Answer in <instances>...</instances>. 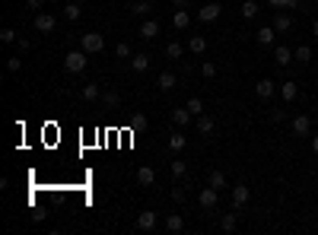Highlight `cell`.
<instances>
[{
	"instance_id": "cell-13",
	"label": "cell",
	"mask_w": 318,
	"mask_h": 235,
	"mask_svg": "<svg viewBox=\"0 0 318 235\" xmlns=\"http://www.w3.org/2000/svg\"><path fill=\"white\" fill-rule=\"evenodd\" d=\"M293 29V16L290 13H274V32H290Z\"/></svg>"
},
{
	"instance_id": "cell-36",
	"label": "cell",
	"mask_w": 318,
	"mask_h": 235,
	"mask_svg": "<svg viewBox=\"0 0 318 235\" xmlns=\"http://www.w3.org/2000/svg\"><path fill=\"white\" fill-rule=\"evenodd\" d=\"M0 41H3V45H13V41H19V35H16V29H10V25H6V29L0 32Z\"/></svg>"
},
{
	"instance_id": "cell-42",
	"label": "cell",
	"mask_w": 318,
	"mask_h": 235,
	"mask_svg": "<svg viewBox=\"0 0 318 235\" xmlns=\"http://www.w3.org/2000/svg\"><path fill=\"white\" fill-rule=\"evenodd\" d=\"M25 3H29V6H32V10H38V6H41V3H45V0H25Z\"/></svg>"
},
{
	"instance_id": "cell-34",
	"label": "cell",
	"mask_w": 318,
	"mask_h": 235,
	"mask_svg": "<svg viewBox=\"0 0 318 235\" xmlns=\"http://www.w3.org/2000/svg\"><path fill=\"white\" fill-rule=\"evenodd\" d=\"M166 54H169L172 60H178V57H182V54H185V48H182V45H178V41H169V45H166Z\"/></svg>"
},
{
	"instance_id": "cell-12",
	"label": "cell",
	"mask_w": 318,
	"mask_h": 235,
	"mask_svg": "<svg viewBox=\"0 0 318 235\" xmlns=\"http://www.w3.org/2000/svg\"><path fill=\"white\" fill-rule=\"evenodd\" d=\"M156 83H159V89H162V92H172V89H175V86H178V76L172 73V70H162Z\"/></svg>"
},
{
	"instance_id": "cell-37",
	"label": "cell",
	"mask_w": 318,
	"mask_h": 235,
	"mask_svg": "<svg viewBox=\"0 0 318 235\" xmlns=\"http://www.w3.org/2000/svg\"><path fill=\"white\" fill-rule=\"evenodd\" d=\"M6 70H10V73H19V70H22V60H19V57H10V60H6Z\"/></svg>"
},
{
	"instance_id": "cell-35",
	"label": "cell",
	"mask_w": 318,
	"mask_h": 235,
	"mask_svg": "<svg viewBox=\"0 0 318 235\" xmlns=\"http://www.w3.org/2000/svg\"><path fill=\"white\" fill-rule=\"evenodd\" d=\"M242 16H245V19H255V16H258V3H255V0H245V3H242Z\"/></svg>"
},
{
	"instance_id": "cell-31",
	"label": "cell",
	"mask_w": 318,
	"mask_h": 235,
	"mask_svg": "<svg viewBox=\"0 0 318 235\" xmlns=\"http://www.w3.org/2000/svg\"><path fill=\"white\" fill-rule=\"evenodd\" d=\"M80 13H83V10H80V3H67V6H64V19H70V22L80 19Z\"/></svg>"
},
{
	"instance_id": "cell-2",
	"label": "cell",
	"mask_w": 318,
	"mask_h": 235,
	"mask_svg": "<svg viewBox=\"0 0 318 235\" xmlns=\"http://www.w3.org/2000/svg\"><path fill=\"white\" fill-rule=\"evenodd\" d=\"M80 48L86 51V54H99V51L105 48V38H102L99 32H83V35H80Z\"/></svg>"
},
{
	"instance_id": "cell-17",
	"label": "cell",
	"mask_w": 318,
	"mask_h": 235,
	"mask_svg": "<svg viewBox=\"0 0 318 235\" xmlns=\"http://www.w3.org/2000/svg\"><path fill=\"white\" fill-rule=\"evenodd\" d=\"M274 60H277V67H290V64H293V51L280 45L277 51H274Z\"/></svg>"
},
{
	"instance_id": "cell-4",
	"label": "cell",
	"mask_w": 318,
	"mask_h": 235,
	"mask_svg": "<svg viewBox=\"0 0 318 235\" xmlns=\"http://www.w3.org/2000/svg\"><path fill=\"white\" fill-rule=\"evenodd\" d=\"M220 10H223V6L217 3V0H210L207 6L197 10V19H201V22H213V19H220Z\"/></svg>"
},
{
	"instance_id": "cell-6",
	"label": "cell",
	"mask_w": 318,
	"mask_h": 235,
	"mask_svg": "<svg viewBox=\"0 0 318 235\" xmlns=\"http://www.w3.org/2000/svg\"><path fill=\"white\" fill-rule=\"evenodd\" d=\"M159 35V22L156 19H150V16H143V22H140V38H156Z\"/></svg>"
},
{
	"instance_id": "cell-26",
	"label": "cell",
	"mask_w": 318,
	"mask_h": 235,
	"mask_svg": "<svg viewBox=\"0 0 318 235\" xmlns=\"http://www.w3.org/2000/svg\"><path fill=\"white\" fill-rule=\"evenodd\" d=\"M197 130H201L204 137H207V134H213V118H207V115H197Z\"/></svg>"
},
{
	"instance_id": "cell-9",
	"label": "cell",
	"mask_w": 318,
	"mask_h": 235,
	"mask_svg": "<svg viewBox=\"0 0 318 235\" xmlns=\"http://www.w3.org/2000/svg\"><path fill=\"white\" fill-rule=\"evenodd\" d=\"M309 130H312V118H309V115H296L293 118V134L296 137H306Z\"/></svg>"
},
{
	"instance_id": "cell-15",
	"label": "cell",
	"mask_w": 318,
	"mask_h": 235,
	"mask_svg": "<svg viewBox=\"0 0 318 235\" xmlns=\"http://www.w3.org/2000/svg\"><path fill=\"white\" fill-rule=\"evenodd\" d=\"M172 25H175L178 32H185L188 25H191V13H188V10H175V16H172Z\"/></svg>"
},
{
	"instance_id": "cell-46",
	"label": "cell",
	"mask_w": 318,
	"mask_h": 235,
	"mask_svg": "<svg viewBox=\"0 0 318 235\" xmlns=\"http://www.w3.org/2000/svg\"><path fill=\"white\" fill-rule=\"evenodd\" d=\"M312 150H315V153H318V137H312Z\"/></svg>"
},
{
	"instance_id": "cell-7",
	"label": "cell",
	"mask_w": 318,
	"mask_h": 235,
	"mask_svg": "<svg viewBox=\"0 0 318 235\" xmlns=\"http://www.w3.org/2000/svg\"><path fill=\"white\" fill-rule=\"evenodd\" d=\"M54 25H57V19L51 13H38L35 16V32H54Z\"/></svg>"
},
{
	"instance_id": "cell-40",
	"label": "cell",
	"mask_w": 318,
	"mask_h": 235,
	"mask_svg": "<svg viewBox=\"0 0 318 235\" xmlns=\"http://www.w3.org/2000/svg\"><path fill=\"white\" fill-rule=\"evenodd\" d=\"M172 200H178V204H182V200H185V188H172Z\"/></svg>"
},
{
	"instance_id": "cell-16",
	"label": "cell",
	"mask_w": 318,
	"mask_h": 235,
	"mask_svg": "<svg viewBox=\"0 0 318 235\" xmlns=\"http://www.w3.org/2000/svg\"><path fill=\"white\" fill-rule=\"evenodd\" d=\"M137 181H140L143 188H150L153 181H156V172H153L150 165H140V169H137Z\"/></svg>"
},
{
	"instance_id": "cell-23",
	"label": "cell",
	"mask_w": 318,
	"mask_h": 235,
	"mask_svg": "<svg viewBox=\"0 0 318 235\" xmlns=\"http://www.w3.org/2000/svg\"><path fill=\"white\" fill-rule=\"evenodd\" d=\"M188 48H191L194 54H204V51H207V38H204V35H191V38H188Z\"/></svg>"
},
{
	"instance_id": "cell-20",
	"label": "cell",
	"mask_w": 318,
	"mask_h": 235,
	"mask_svg": "<svg viewBox=\"0 0 318 235\" xmlns=\"http://www.w3.org/2000/svg\"><path fill=\"white\" fill-rule=\"evenodd\" d=\"M102 105H105V108H118V105H121V92H118V89L102 92Z\"/></svg>"
},
{
	"instance_id": "cell-38",
	"label": "cell",
	"mask_w": 318,
	"mask_h": 235,
	"mask_svg": "<svg viewBox=\"0 0 318 235\" xmlns=\"http://www.w3.org/2000/svg\"><path fill=\"white\" fill-rule=\"evenodd\" d=\"M201 73L207 76V80H213V76H217V64H210V60H207V64L201 67Z\"/></svg>"
},
{
	"instance_id": "cell-41",
	"label": "cell",
	"mask_w": 318,
	"mask_h": 235,
	"mask_svg": "<svg viewBox=\"0 0 318 235\" xmlns=\"http://www.w3.org/2000/svg\"><path fill=\"white\" fill-rule=\"evenodd\" d=\"M268 3L274 6V10H287V0H268Z\"/></svg>"
},
{
	"instance_id": "cell-45",
	"label": "cell",
	"mask_w": 318,
	"mask_h": 235,
	"mask_svg": "<svg viewBox=\"0 0 318 235\" xmlns=\"http://www.w3.org/2000/svg\"><path fill=\"white\" fill-rule=\"evenodd\" d=\"M312 35H315V38H318V19H315V22H312Z\"/></svg>"
},
{
	"instance_id": "cell-43",
	"label": "cell",
	"mask_w": 318,
	"mask_h": 235,
	"mask_svg": "<svg viewBox=\"0 0 318 235\" xmlns=\"http://www.w3.org/2000/svg\"><path fill=\"white\" fill-rule=\"evenodd\" d=\"M172 3H175L178 10H185V6H188V0H172Z\"/></svg>"
},
{
	"instance_id": "cell-22",
	"label": "cell",
	"mask_w": 318,
	"mask_h": 235,
	"mask_svg": "<svg viewBox=\"0 0 318 235\" xmlns=\"http://www.w3.org/2000/svg\"><path fill=\"white\" fill-rule=\"evenodd\" d=\"M280 95H283V102H296V95H299V86L290 80V83H283L280 86Z\"/></svg>"
},
{
	"instance_id": "cell-32",
	"label": "cell",
	"mask_w": 318,
	"mask_h": 235,
	"mask_svg": "<svg viewBox=\"0 0 318 235\" xmlns=\"http://www.w3.org/2000/svg\"><path fill=\"white\" fill-rule=\"evenodd\" d=\"M185 105H188V111H191V115L197 118V115H204V102L201 99H197V95H194V99H188L185 102Z\"/></svg>"
},
{
	"instance_id": "cell-14",
	"label": "cell",
	"mask_w": 318,
	"mask_h": 235,
	"mask_svg": "<svg viewBox=\"0 0 318 235\" xmlns=\"http://www.w3.org/2000/svg\"><path fill=\"white\" fill-rule=\"evenodd\" d=\"M274 89H277V86H274V80H258V83H255L258 99H271V95H274Z\"/></svg>"
},
{
	"instance_id": "cell-11",
	"label": "cell",
	"mask_w": 318,
	"mask_h": 235,
	"mask_svg": "<svg viewBox=\"0 0 318 235\" xmlns=\"http://www.w3.org/2000/svg\"><path fill=\"white\" fill-rule=\"evenodd\" d=\"M150 64H153L150 54H134V57H131V70H134V73H147Z\"/></svg>"
},
{
	"instance_id": "cell-24",
	"label": "cell",
	"mask_w": 318,
	"mask_h": 235,
	"mask_svg": "<svg viewBox=\"0 0 318 235\" xmlns=\"http://www.w3.org/2000/svg\"><path fill=\"white\" fill-rule=\"evenodd\" d=\"M258 45H274V25H264V29H258Z\"/></svg>"
},
{
	"instance_id": "cell-47",
	"label": "cell",
	"mask_w": 318,
	"mask_h": 235,
	"mask_svg": "<svg viewBox=\"0 0 318 235\" xmlns=\"http://www.w3.org/2000/svg\"><path fill=\"white\" fill-rule=\"evenodd\" d=\"M45 3H57V0H45Z\"/></svg>"
},
{
	"instance_id": "cell-44",
	"label": "cell",
	"mask_w": 318,
	"mask_h": 235,
	"mask_svg": "<svg viewBox=\"0 0 318 235\" xmlns=\"http://www.w3.org/2000/svg\"><path fill=\"white\" fill-rule=\"evenodd\" d=\"M299 6V0H287V10H296Z\"/></svg>"
},
{
	"instance_id": "cell-39",
	"label": "cell",
	"mask_w": 318,
	"mask_h": 235,
	"mask_svg": "<svg viewBox=\"0 0 318 235\" xmlns=\"http://www.w3.org/2000/svg\"><path fill=\"white\" fill-rule=\"evenodd\" d=\"M271 121H274V124H280V121H287V111H271Z\"/></svg>"
},
{
	"instance_id": "cell-30",
	"label": "cell",
	"mask_w": 318,
	"mask_h": 235,
	"mask_svg": "<svg viewBox=\"0 0 318 235\" xmlns=\"http://www.w3.org/2000/svg\"><path fill=\"white\" fill-rule=\"evenodd\" d=\"M220 229H223V232H236V213H223Z\"/></svg>"
},
{
	"instance_id": "cell-19",
	"label": "cell",
	"mask_w": 318,
	"mask_h": 235,
	"mask_svg": "<svg viewBox=\"0 0 318 235\" xmlns=\"http://www.w3.org/2000/svg\"><path fill=\"white\" fill-rule=\"evenodd\" d=\"M166 229H169L172 235H178V232L185 229V220H182L178 213H169V216H166Z\"/></svg>"
},
{
	"instance_id": "cell-27",
	"label": "cell",
	"mask_w": 318,
	"mask_h": 235,
	"mask_svg": "<svg viewBox=\"0 0 318 235\" xmlns=\"http://www.w3.org/2000/svg\"><path fill=\"white\" fill-rule=\"evenodd\" d=\"M293 57L299 60V64H309V60H312V48H309V45H299V48L293 51Z\"/></svg>"
},
{
	"instance_id": "cell-28",
	"label": "cell",
	"mask_w": 318,
	"mask_h": 235,
	"mask_svg": "<svg viewBox=\"0 0 318 235\" xmlns=\"http://www.w3.org/2000/svg\"><path fill=\"white\" fill-rule=\"evenodd\" d=\"M207 185H210V188H217V191H223V188H226V175H223V172H210Z\"/></svg>"
},
{
	"instance_id": "cell-25",
	"label": "cell",
	"mask_w": 318,
	"mask_h": 235,
	"mask_svg": "<svg viewBox=\"0 0 318 235\" xmlns=\"http://www.w3.org/2000/svg\"><path fill=\"white\" fill-rule=\"evenodd\" d=\"M150 10H153L150 0H137V3L131 6V13H134V16H150Z\"/></svg>"
},
{
	"instance_id": "cell-10",
	"label": "cell",
	"mask_w": 318,
	"mask_h": 235,
	"mask_svg": "<svg viewBox=\"0 0 318 235\" xmlns=\"http://www.w3.org/2000/svg\"><path fill=\"white\" fill-rule=\"evenodd\" d=\"M248 197H252V194H248V185H236L233 188V207H236V210H242V207L248 204Z\"/></svg>"
},
{
	"instance_id": "cell-8",
	"label": "cell",
	"mask_w": 318,
	"mask_h": 235,
	"mask_svg": "<svg viewBox=\"0 0 318 235\" xmlns=\"http://www.w3.org/2000/svg\"><path fill=\"white\" fill-rule=\"evenodd\" d=\"M137 229L153 232V229H156V213H153V210H143L140 216H137Z\"/></svg>"
},
{
	"instance_id": "cell-33",
	"label": "cell",
	"mask_w": 318,
	"mask_h": 235,
	"mask_svg": "<svg viewBox=\"0 0 318 235\" xmlns=\"http://www.w3.org/2000/svg\"><path fill=\"white\" fill-rule=\"evenodd\" d=\"M115 54H118V60H127V57H134V51H131V45H127V41H118Z\"/></svg>"
},
{
	"instance_id": "cell-3",
	"label": "cell",
	"mask_w": 318,
	"mask_h": 235,
	"mask_svg": "<svg viewBox=\"0 0 318 235\" xmlns=\"http://www.w3.org/2000/svg\"><path fill=\"white\" fill-rule=\"evenodd\" d=\"M217 200H220V191H217V188H204L201 194H197V204H201L204 210H213V207H217Z\"/></svg>"
},
{
	"instance_id": "cell-5",
	"label": "cell",
	"mask_w": 318,
	"mask_h": 235,
	"mask_svg": "<svg viewBox=\"0 0 318 235\" xmlns=\"http://www.w3.org/2000/svg\"><path fill=\"white\" fill-rule=\"evenodd\" d=\"M191 111H188V105H178V108H172V124H175V127H188V124H191Z\"/></svg>"
},
{
	"instance_id": "cell-21",
	"label": "cell",
	"mask_w": 318,
	"mask_h": 235,
	"mask_svg": "<svg viewBox=\"0 0 318 235\" xmlns=\"http://www.w3.org/2000/svg\"><path fill=\"white\" fill-rule=\"evenodd\" d=\"M185 143H188V137L182 134V130H175V134L169 137V150H172V153H182V150H185Z\"/></svg>"
},
{
	"instance_id": "cell-18",
	"label": "cell",
	"mask_w": 318,
	"mask_h": 235,
	"mask_svg": "<svg viewBox=\"0 0 318 235\" xmlns=\"http://www.w3.org/2000/svg\"><path fill=\"white\" fill-rule=\"evenodd\" d=\"M80 95H83V102H96V99H102V89L96 83H86L83 89H80Z\"/></svg>"
},
{
	"instance_id": "cell-1",
	"label": "cell",
	"mask_w": 318,
	"mask_h": 235,
	"mask_svg": "<svg viewBox=\"0 0 318 235\" xmlns=\"http://www.w3.org/2000/svg\"><path fill=\"white\" fill-rule=\"evenodd\" d=\"M86 64H89V54H86L83 48L80 51H67V57H64V70L67 73H83Z\"/></svg>"
},
{
	"instance_id": "cell-29",
	"label": "cell",
	"mask_w": 318,
	"mask_h": 235,
	"mask_svg": "<svg viewBox=\"0 0 318 235\" xmlns=\"http://www.w3.org/2000/svg\"><path fill=\"white\" fill-rule=\"evenodd\" d=\"M169 165H172V175H175V178H185V175H188V162H182V159H172Z\"/></svg>"
}]
</instances>
